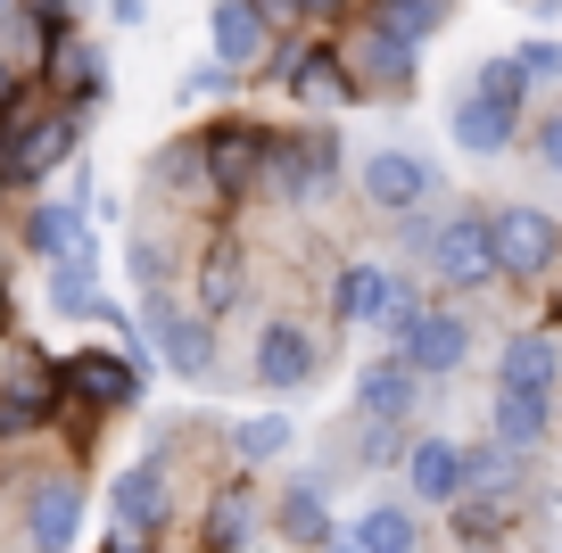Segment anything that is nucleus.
I'll return each instance as SVG.
<instances>
[{
    "label": "nucleus",
    "instance_id": "2",
    "mask_svg": "<svg viewBox=\"0 0 562 553\" xmlns=\"http://www.w3.org/2000/svg\"><path fill=\"white\" fill-rule=\"evenodd\" d=\"M265 173H273V191L290 199V207H315L323 191H331V173H339V140L323 133H273L265 140Z\"/></svg>",
    "mask_w": 562,
    "mask_h": 553
},
{
    "label": "nucleus",
    "instance_id": "11",
    "mask_svg": "<svg viewBox=\"0 0 562 553\" xmlns=\"http://www.w3.org/2000/svg\"><path fill=\"white\" fill-rule=\"evenodd\" d=\"M207 42L224 67H257L265 50H273V18H265L257 0H215L207 9Z\"/></svg>",
    "mask_w": 562,
    "mask_h": 553
},
{
    "label": "nucleus",
    "instance_id": "23",
    "mask_svg": "<svg viewBox=\"0 0 562 553\" xmlns=\"http://www.w3.org/2000/svg\"><path fill=\"white\" fill-rule=\"evenodd\" d=\"M281 83L299 91V100H348V67H339V50H290L281 58Z\"/></svg>",
    "mask_w": 562,
    "mask_h": 553
},
{
    "label": "nucleus",
    "instance_id": "18",
    "mask_svg": "<svg viewBox=\"0 0 562 553\" xmlns=\"http://www.w3.org/2000/svg\"><path fill=\"white\" fill-rule=\"evenodd\" d=\"M42 75H50V83L67 91L75 108H91V100L108 91V75H100V58H91L83 34H50V50H42Z\"/></svg>",
    "mask_w": 562,
    "mask_h": 553
},
{
    "label": "nucleus",
    "instance_id": "30",
    "mask_svg": "<svg viewBox=\"0 0 562 553\" xmlns=\"http://www.w3.org/2000/svg\"><path fill=\"white\" fill-rule=\"evenodd\" d=\"M372 25L397 42H430L447 25V0H372Z\"/></svg>",
    "mask_w": 562,
    "mask_h": 553
},
{
    "label": "nucleus",
    "instance_id": "12",
    "mask_svg": "<svg viewBox=\"0 0 562 553\" xmlns=\"http://www.w3.org/2000/svg\"><path fill=\"white\" fill-rule=\"evenodd\" d=\"M75 529H83V487L75 479H50V487L25 496V545L34 553H67Z\"/></svg>",
    "mask_w": 562,
    "mask_h": 553
},
{
    "label": "nucleus",
    "instance_id": "26",
    "mask_svg": "<svg viewBox=\"0 0 562 553\" xmlns=\"http://www.w3.org/2000/svg\"><path fill=\"white\" fill-rule=\"evenodd\" d=\"M248 545V487H215L207 520H199V553H240Z\"/></svg>",
    "mask_w": 562,
    "mask_h": 553
},
{
    "label": "nucleus",
    "instance_id": "32",
    "mask_svg": "<svg viewBox=\"0 0 562 553\" xmlns=\"http://www.w3.org/2000/svg\"><path fill=\"white\" fill-rule=\"evenodd\" d=\"M463 487H513V447H463Z\"/></svg>",
    "mask_w": 562,
    "mask_h": 553
},
{
    "label": "nucleus",
    "instance_id": "37",
    "mask_svg": "<svg viewBox=\"0 0 562 553\" xmlns=\"http://www.w3.org/2000/svg\"><path fill=\"white\" fill-rule=\"evenodd\" d=\"M133 273H140V290H166V257H158V240H133Z\"/></svg>",
    "mask_w": 562,
    "mask_h": 553
},
{
    "label": "nucleus",
    "instance_id": "4",
    "mask_svg": "<svg viewBox=\"0 0 562 553\" xmlns=\"http://www.w3.org/2000/svg\"><path fill=\"white\" fill-rule=\"evenodd\" d=\"M58 397L91 405V414H124V405H140V372H133V356L83 347V356H67V363H58Z\"/></svg>",
    "mask_w": 562,
    "mask_h": 553
},
{
    "label": "nucleus",
    "instance_id": "10",
    "mask_svg": "<svg viewBox=\"0 0 562 553\" xmlns=\"http://www.w3.org/2000/svg\"><path fill=\"white\" fill-rule=\"evenodd\" d=\"M108 512L124 520V529H158L166 512H175V479H166V463H124L116 479H108Z\"/></svg>",
    "mask_w": 562,
    "mask_h": 553
},
{
    "label": "nucleus",
    "instance_id": "29",
    "mask_svg": "<svg viewBox=\"0 0 562 553\" xmlns=\"http://www.w3.org/2000/svg\"><path fill=\"white\" fill-rule=\"evenodd\" d=\"M496 381L505 388H554V339H505V363H496Z\"/></svg>",
    "mask_w": 562,
    "mask_h": 553
},
{
    "label": "nucleus",
    "instance_id": "25",
    "mask_svg": "<svg viewBox=\"0 0 562 553\" xmlns=\"http://www.w3.org/2000/svg\"><path fill=\"white\" fill-rule=\"evenodd\" d=\"M240 290H248L240 248H232V240H207V264H199V306H207V314H232V306H240Z\"/></svg>",
    "mask_w": 562,
    "mask_h": 553
},
{
    "label": "nucleus",
    "instance_id": "15",
    "mask_svg": "<svg viewBox=\"0 0 562 553\" xmlns=\"http://www.w3.org/2000/svg\"><path fill=\"white\" fill-rule=\"evenodd\" d=\"M50 397H58V372L42 356H18V372H9V388H0V438L34 430V421L50 414Z\"/></svg>",
    "mask_w": 562,
    "mask_h": 553
},
{
    "label": "nucleus",
    "instance_id": "34",
    "mask_svg": "<svg viewBox=\"0 0 562 553\" xmlns=\"http://www.w3.org/2000/svg\"><path fill=\"white\" fill-rule=\"evenodd\" d=\"M191 100H224V91H240V67H224V58H207V67H191Z\"/></svg>",
    "mask_w": 562,
    "mask_h": 553
},
{
    "label": "nucleus",
    "instance_id": "33",
    "mask_svg": "<svg viewBox=\"0 0 562 553\" xmlns=\"http://www.w3.org/2000/svg\"><path fill=\"white\" fill-rule=\"evenodd\" d=\"M472 91H488V100H505V108H521V91H529V75L513 67V58H488V67L472 75Z\"/></svg>",
    "mask_w": 562,
    "mask_h": 553
},
{
    "label": "nucleus",
    "instance_id": "40",
    "mask_svg": "<svg viewBox=\"0 0 562 553\" xmlns=\"http://www.w3.org/2000/svg\"><path fill=\"white\" fill-rule=\"evenodd\" d=\"M108 18H116V25H140V18H149V0H108Z\"/></svg>",
    "mask_w": 562,
    "mask_h": 553
},
{
    "label": "nucleus",
    "instance_id": "22",
    "mask_svg": "<svg viewBox=\"0 0 562 553\" xmlns=\"http://www.w3.org/2000/svg\"><path fill=\"white\" fill-rule=\"evenodd\" d=\"M414 545H422V529H414L405 504H372V512H356V529L339 537V553H414Z\"/></svg>",
    "mask_w": 562,
    "mask_h": 553
},
{
    "label": "nucleus",
    "instance_id": "19",
    "mask_svg": "<svg viewBox=\"0 0 562 553\" xmlns=\"http://www.w3.org/2000/svg\"><path fill=\"white\" fill-rule=\"evenodd\" d=\"M546 430H554V388H505L496 381V438L521 454V447H538Z\"/></svg>",
    "mask_w": 562,
    "mask_h": 553
},
{
    "label": "nucleus",
    "instance_id": "1",
    "mask_svg": "<svg viewBox=\"0 0 562 553\" xmlns=\"http://www.w3.org/2000/svg\"><path fill=\"white\" fill-rule=\"evenodd\" d=\"M265 140L273 133H265V124H240V116L199 133V166H207V191L224 199V207H240V199L265 182Z\"/></svg>",
    "mask_w": 562,
    "mask_h": 553
},
{
    "label": "nucleus",
    "instance_id": "13",
    "mask_svg": "<svg viewBox=\"0 0 562 553\" xmlns=\"http://www.w3.org/2000/svg\"><path fill=\"white\" fill-rule=\"evenodd\" d=\"M405 487L422 504H456L463 496V447L456 438H414L405 447Z\"/></svg>",
    "mask_w": 562,
    "mask_h": 553
},
{
    "label": "nucleus",
    "instance_id": "20",
    "mask_svg": "<svg viewBox=\"0 0 562 553\" xmlns=\"http://www.w3.org/2000/svg\"><path fill=\"white\" fill-rule=\"evenodd\" d=\"M397 306H405L397 273H381V264H348L339 273V323H389Z\"/></svg>",
    "mask_w": 562,
    "mask_h": 553
},
{
    "label": "nucleus",
    "instance_id": "36",
    "mask_svg": "<svg viewBox=\"0 0 562 553\" xmlns=\"http://www.w3.org/2000/svg\"><path fill=\"white\" fill-rule=\"evenodd\" d=\"M265 18H339V0H257Z\"/></svg>",
    "mask_w": 562,
    "mask_h": 553
},
{
    "label": "nucleus",
    "instance_id": "17",
    "mask_svg": "<svg viewBox=\"0 0 562 553\" xmlns=\"http://www.w3.org/2000/svg\"><path fill=\"white\" fill-rule=\"evenodd\" d=\"M348 75H364V83H381V91H405L414 83V42H397V34H381V25H364V34L348 42V58H339Z\"/></svg>",
    "mask_w": 562,
    "mask_h": 553
},
{
    "label": "nucleus",
    "instance_id": "39",
    "mask_svg": "<svg viewBox=\"0 0 562 553\" xmlns=\"http://www.w3.org/2000/svg\"><path fill=\"white\" fill-rule=\"evenodd\" d=\"M538 157L562 173V116H546V124H538Z\"/></svg>",
    "mask_w": 562,
    "mask_h": 553
},
{
    "label": "nucleus",
    "instance_id": "6",
    "mask_svg": "<svg viewBox=\"0 0 562 553\" xmlns=\"http://www.w3.org/2000/svg\"><path fill=\"white\" fill-rule=\"evenodd\" d=\"M140 323H149V339H158V356L175 363L182 381H207V372H215L207 323H199V314H175V297H166V290H149V297H140Z\"/></svg>",
    "mask_w": 562,
    "mask_h": 553
},
{
    "label": "nucleus",
    "instance_id": "35",
    "mask_svg": "<svg viewBox=\"0 0 562 553\" xmlns=\"http://www.w3.org/2000/svg\"><path fill=\"white\" fill-rule=\"evenodd\" d=\"M513 67H521L529 83H546V75H562V50H554V42H521V50H513Z\"/></svg>",
    "mask_w": 562,
    "mask_h": 553
},
{
    "label": "nucleus",
    "instance_id": "42",
    "mask_svg": "<svg viewBox=\"0 0 562 553\" xmlns=\"http://www.w3.org/2000/svg\"><path fill=\"white\" fill-rule=\"evenodd\" d=\"M9 9H18V0H0V18H9Z\"/></svg>",
    "mask_w": 562,
    "mask_h": 553
},
{
    "label": "nucleus",
    "instance_id": "27",
    "mask_svg": "<svg viewBox=\"0 0 562 553\" xmlns=\"http://www.w3.org/2000/svg\"><path fill=\"white\" fill-rule=\"evenodd\" d=\"M281 537H290V545H331V504H323V487H290V496H281Z\"/></svg>",
    "mask_w": 562,
    "mask_h": 553
},
{
    "label": "nucleus",
    "instance_id": "3",
    "mask_svg": "<svg viewBox=\"0 0 562 553\" xmlns=\"http://www.w3.org/2000/svg\"><path fill=\"white\" fill-rule=\"evenodd\" d=\"M75 133H83V116L75 108H58V116H0V173H50L75 157Z\"/></svg>",
    "mask_w": 562,
    "mask_h": 553
},
{
    "label": "nucleus",
    "instance_id": "8",
    "mask_svg": "<svg viewBox=\"0 0 562 553\" xmlns=\"http://www.w3.org/2000/svg\"><path fill=\"white\" fill-rule=\"evenodd\" d=\"M430 273H439L447 290H480V281L496 273L488 224H480V215H456V224H439V232H430Z\"/></svg>",
    "mask_w": 562,
    "mask_h": 553
},
{
    "label": "nucleus",
    "instance_id": "24",
    "mask_svg": "<svg viewBox=\"0 0 562 553\" xmlns=\"http://www.w3.org/2000/svg\"><path fill=\"white\" fill-rule=\"evenodd\" d=\"M25 240H34V257H67V248H91V240H83V199H42L34 224H25Z\"/></svg>",
    "mask_w": 562,
    "mask_h": 553
},
{
    "label": "nucleus",
    "instance_id": "5",
    "mask_svg": "<svg viewBox=\"0 0 562 553\" xmlns=\"http://www.w3.org/2000/svg\"><path fill=\"white\" fill-rule=\"evenodd\" d=\"M488 248H496V273H521V281H538L546 264H554L562 232L546 224L538 207H496V215H488Z\"/></svg>",
    "mask_w": 562,
    "mask_h": 553
},
{
    "label": "nucleus",
    "instance_id": "14",
    "mask_svg": "<svg viewBox=\"0 0 562 553\" xmlns=\"http://www.w3.org/2000/svg\"><path fill=\"white\" fill-rule=\"evenodd\" d=\"M356 405H364V421H405L422 405V372L405 356L389 363H364V381H356Z\"/></svg>",
    "mask_w": 562,
    "mask_h": 553
},
{
    "label": "nucleus",
    "instance_id": "28",
    "mask_svg": "<svg viewBox=\"0 0 562 553\" xmlns=\"http://www.w3.org/2000/svg\"><path fill=\"white\" fill-rule=\"evenodd\" d=\"M50 306L58 314H91L100 323V290H91V248H67V257H50Z\"/></svg>",
    "mask_w": 562,
    "mask_h": 553
},
{
    "label": "nucleus",
    "instance_id": "21",
    "mask_svg": "<svg viewBox=\"0 0 562 553\" xmlns=\"http://www.w3.org/2000/svg\"><path fill=\"white\" fill-rule=\"evenodd\" d=\"M513 124H521V108H505V100H488V91H463L456 100V140L472 157H496L513 140Z\"/></svg>",
    "mask_w": 562,
    "mask_h": 553
},
{
    "label": "nucleus",
    "instance_id": "9",
    "mask_svg": "<svg viewBox=\"0 0 562 553\" xmlns=\"http://www.w3.org/2000/svg\"><path fill=\"white\" fill-rule=\"evenodd\" d=\"M430 182H439V173L422 166L414 149H372V157H364V199H372L381 215H414L422 199H430Z\"/></svg>",
    "mask_w": 562,
    "mask_h": 553
},
{
    "label": "nucleus",
    "instance_id": "41",
    "mask_svg": "<svg viewBox=\"0 0 562 553\" xmlns=\"http://www.w3.org/2000/svg\"><path fill=\"white\" fill-rule=\"evenodd\" d=\"M108 553H140V545H133V537H108Z\"/></svg>",
    "mask_w": 562,
    "mask_h": 553
},
{
    "label": "nucleus",
    "instance_id": "16",
    "mask_svg": "<svg viewBox=\"0 0 562 553\" xmlns=\"http://www.w3.org/2000/svg\"><path fill=\"white\" fill-rule=\"evenodd\" d=\"M315 339H306V330L299 323H273V330H265V339H257V381L265 388H306V381H315Z\"/></svg>",
    "mask_w": 562,
    "mask_h": 553
},
{
    "label": "nucleus",
    "instance_id": "38",
    "mask_svg": "<svg viewBox=\"0 0 562 553\" xmlns=\"http://www.w3.org/2000/svg\"><path fill=\"white\" fill-rule=\"evenodd\" d=\"M25 9H34L42 34H67V0H25Z\"/></svg>",
    "mask_w": 562,
    "mask_h": 553
},
{
    "label": "nucleus",
    "instance_id": "31",
    "mask_svg": "<svg viewBox=\"0 0 562 553\" xmlns=\"http://www.w3.org/2000/svg\"><path fill=\"white\" fill-rule=\"evenodd\" d=\"M232 454H240V463H273V454H290V421H281V414L240 421V430H232Z\"/></svg>",
    "mask_w": 562,
    "mask_h": 553
},
{
    "label": "nucleus",
    "instance_id": "7",
    "mask_svg": "<svg viewBox=\"0 0 562 553\" xmlns=\"http://www.w3.org/2000/svg\"><path fill=\"white\" fill-rule=\"evenodd\" d=\"M397 356L414 363L422 381H430V372H456L463 356H472V330H463V314H430V306H414L397 323Z\"/></svg>",
    "mask_w": 562,
    "mask_h": 553
}]
</instances>
